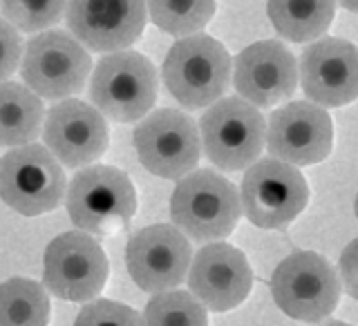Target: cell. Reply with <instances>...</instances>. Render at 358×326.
<instances>
[{"instance_id":"f1b7e54d","label":"cell","mask_w":358,"mask_h":326,"mask_svg":"<svg viewBox=\"0 0 358 326\" xmlns=\"http://www.w3.org/2000/svg\"><path fill=\"white\" fill-rule=\"evenodd\" d=\"M324 326H352V324H345V322H327V324H324Z\"/></svg>"},{"instance_id":"4fadbf2b","label":"cell","mask_w":358,"mask_h":326,"mask_svg":"<svg viewBox=\"0 0 358 326\" xmlns=\"http://www.w3.org/2000/svg\"><path fill=\"white\" fill-rule=\"evenodd\" d=\"M334 123L327 110L311 101H291L273 110L266 126L264 148L289 165H313L329 156Z\"/></svg>"},{"instance_id":"83f0119b","label":"cell","mask_w":358,"mask_h":326,"mask_svg":"<svg viewBox=\"0 0 358 326\" xmlns=\"http://www.w3.org/2000/svg\"><path fill=\"white\" fill-rule=\"evenodd\" d=\"M338 3H341L347 11H354V14H358V0H338Z\"/></svg>"},{"instance_id":"8992f818","label":"cell","mask_w":358,"mask_h":326,"mask_svg":"<svg viewBox=\"0 0 358 326\" xmlns=\"http://www.w3.org/2000/svg\"><path fill=\"white\" fill-rule=\"evenodd\" d=\"M65 208L83 232H110L128 226L137 212V190L130 177L112 165H87L65 190Z\"/></svg>"},{"instance_id":"9c48e42d","label":"cell","mask_w":358,"mask_h":326,"mask_svg":"<svg viewBox=\"0 0 358 326\" xmlns=\"http://www.w3.org/2000/svg\"><path fill=\"white\" fill-rule=\"evenodd\" d=\"M244 217L264 230L285 228L309 204V184L296 165L273 156L246 168L240 190Z\"/></svg>"},{"instance_id":"f546056e","label":"cell","mask_w":358,"mask_h":326,"mask_svg":"<svg viewBox=\"0 0 358 326\" xmlns=\"http://www.w3.org/2000/svg\"><path fill=\"white\" fill-rule=\"evenodd\" d=\"M354 212H356V219H358V193H356V201H354Z\"/></svg>"},{"instance_id":"3957f363","label":"cell","mask_w":358,"mask_h":326,"mask_svg":"<svg viewBox=\"0 0 358 326\" xmlns=\"http://www.w3.org/2000/svg\"><path fill=\"white\" fill-rule=\"evenodd\" d=\"M159 74L139 52L121 50L101 56L90 81V98L103 117L117 123L143 119L157 103Z\"/></svg>"},{"instance_id":"7402d4cb","label":"cell","mask_w":358,"mask_h":326,"mask_svg":"<svg viewBox=\"0 0 358 326\" xmlns=\"http://www.w3.org/2000/svg\"><path fill=\"white\" fill-rule=\"evenodd\" d=\"M145 9L162 31L184 38L208 25L215 16V0H145Z\"/></svg>"},{"instance_id":"d4e9b609","label":"cell","mask_w":358,"mask_h":326,"mask_svg":"<svg viewBox=\"0 0 358 326\" xmlns=\"http://www.w3.org/2000/svg\"><path fill=\"white\" fill-rule=\"evenodd\" d=\"M74 326H143L134 309L115 299H92L78 311Z\"/></svg>"},{"instance_id":"603a6c76","label":"cell","mask_w":358,"mask_h":326,"mask_svg":"<svg viewBox=\"0 0 358 326\" xmlns=\"http://www.w3.org/2000/svg\"><path fill=\"white\" fill-rule=\"evenodd\" d=\"M143 326H208V313L188 290L155 293L145 304Z\"/></svg>"},{"instance_id":"d6986e66","label":"cell","mask_w":358,"mask_h":326,"mask_svg":"<svg viewBox=\"0 0 358 326\" xmlns=\"http://www.w3.org/2000/svg\"><path fill=\"white\" fill-rule=\"evenodd\" d=\"M45 108L29 87L0 83V148H20L36 143L43 132Z\"/></svg>"},{"instance_id":"44dd1931","label":"cell","mask_w":358,"mask_h":326,"mask_svg":"<svg viewBox=\"0 0 358 326\" xmlns=\"http://www.w3.org/2000/svg\"><path fill=\"white\" fill-rule=\"evenodd\" d=\"M50 295L43 284L11 277L0 284V326H48Z\"/></svg>"},{"instance_id":"7c38bea8","label":"cell","mask_w":358,"mask_h":326,"mask_svg":"<svg viewBox=\"0 0 358 326\" xmlns=\"http://www.w3.org/2000/svg\"><path fill=\"white\" fill-rule=\"evenodd\" d=\"M190 262V242L173 223L145 226L134 232L126 246V266L132 282L152 295L182 284Z\"/></svg>"},{"instance_id":"5b68a950","label":"cell","mask_w":358,"mask_h":326,"mask_svg":"<svg viewBox=\"0 0 358 326\" xmlns=\"http://www.w3.org/2000/svg\"><path fill=\"white\" fill-rule=\"evenodd\" d=\"M338 271L313 251H296L278 264L271 275L275 306L298 322H322L338 306Z\"/></svg>"},{"instance_id":"8fae6325","label":"cell","mask_w":358,"mask_h":326,"mask_svg":"<svg viewBox=\"0 0 358 326\" xmlns=\"http://www.w3.org/2000/svg\"><path fill=\"white\" fill-rule=\"evenodd\" d=\"M141 165L159 179H182L201 156L199 128L186 112L162 108L148 112L132 132Z\"/></svg>"},{"instance_id":"ffe728a7","label":"cell","mask_w":358,"mask_h":326,"mask_svg":"<svg viewBox=\"0 0 358 326\" xmlns=\"http://www.w3.org/2000/svg\"><path fill=\"white\" fill-rule=\"evenodd\" d=\"M273 29L291 43L322 38L336 16V0H266Z\"/></svg>"},{"instance_id":"484cf974","label":"cell","mask_w":358,"mask_h":326,"mask_svg":"<svg viewBox=\"0 0 358 326\" xmlns=\"http://www.w3.org/2000/svg\"><path fill=\"white\" fill-rule=\"evenodd\" d=\"M20 56H22V43L18 29L0 16V83H5L16 72Z\"/></svg>"},{"instance_id":"9a60e30c","label":"cell","mask_w":358,"mask_h":326,"mask_svg":"<svg viewBox=\"0 0 358 326\" xmlns=\"http://www.w3.org/2000/svg\"><path fill=\"white\" fill-rule=\"evenodd\" d=\"M67 27L92 52H121L134 45L145 29V0H67Z\"/></svg>"},{"instance_id":"e0dca14e","label":"cell","mask_w":358,"mask_h":326,"mask_svg":"<svg viewBox=\"0 0 358 326\" xmlns=\"http://www.w3.org/2000/svg\"><path fill=\"white\" fill-rule=\"evenodd\" d=\"M300 85L320 108H341L358 98V47L350 40L324 36L300 56Z\"/></svg>"},{"instance_id":"52a82bcc","label":"cell","mask_w":358,"mask_h":326,"mask_svg":"<svg viewBox=\"0 0 358 326\" xmlns=\"http://www.w3.org/2000/svg\"><path fill=\"white\" fill-rule=\"evenodd\" d=\"M65 190L63 165L45 145H20L0 156V199L18 215L38 217L56 210Z\"/></svg>"},{"instance_id":"4316f807","label":"cell","mask_w":358,"mask_h":326,"mask_svg":"<svg viewBox=\"0 0 358 326\" xmlns=\"http://www.w3.org/2000/svg\"><path fill=\"white\" fill-rule=\"evenodd\" d=\"M341 288L358 302V237L345 246L338 260Z\"/></svg>"},{"instance_id":"6da1fadb","label":"cell","mask_w":358,"mask_h":326,"mask_svg":"<svg viewBox=\"0 0 358 326\" xmlns=\"http://www.w3.org/2000/svg\"><path fill=\"white\" fill-rule=\"evenodd\" d=\"M175 228L199 244L229 237L242 217L240 193L215 170H193L177 181L171 197Z\"/></svg>"},{"instance_id":"2e32d148","label":"cell","mask_w":358,"mask_h":326,"mask_svg":"<svg viewBox=\"0 0 358 326\" xmlns=\"http://www.w3.org/2000/svg\"><path fill=\"white\" fill-rule=\"evenodd\" d=\"M186 277L190 293L213 313H227L240 306L253 288L249 260L227 242H210L199 249Z\"/></svg>"},{"instance_id":"7a4b0ae2","label":"cell","mask_w":358,"mask_h":326,"mask_svg":"<svg viewBox=\"0 0 358 326\" xmlns=\"http://www.w3.org/2000/svg\"><path fill=\"white\" fill-rule=\"evenodd\" d=\"M233 61L227 47L208 34L179 38L168 50L162 76L179 103L188 110H201L224 96L231 85Z\"/></svg>"},{"instance_id":"cb8c5ba5","label":"cell","mask_w":358,"mask_h":326,"mask_svg":"<svg viewBox=\"0 0 358 326\" xmlns=\"http://www.w3.org/2000/svg\"><path fill=\"white\" fill-rule=\"evenodd\" d=\"M0 9L9 25L18 31H45L61 22L67 0H0Z\"/></svg>"},{"instance_id":"ba28073f","label":"cell","mask_w":358,"mask_h":326,"mask_svg":"<svg viewBox=\"0 0 358 326\" xmlns=\"http://www.w3.org/2000/svg\"><path fill=\"white\" fill-rule=\"evenodd\" d=\"M92 74V56L72 34L48 29L27 40L20 56V76L34 94L63 101L85 87Z\"/></svg>"},{"instance_id":"5bb4252c","label":"cell","mask_w":358,"mask_h":326,"mask_svg":"<svg viewBox=\"0 0 358 326\" xmlns=\"http://www.w3.org/2000/svg\"><path fill=\"white\" fill-rule=\"evenodd\" d=\"M43 141L65 168H87L106 154L110 130L101 112L78 98H63L48 110Z\"/></svg>"},{"instance_id":"30bf717a","label":"cell","mask_w":358,"mask_h":326,"mask_svg":"<svg viewBox=\"0 0 358 326\" xmlns=\"http://www.w3.org/2000/svg\"><path fill=\"white\" fill-rule=\"evenodd\" d=\"M110 264L101 244L83 230L54 237L43 253V286L65 302H92L103 290Z\"/></svg>"},{"instance_id":"ac0fdd59","label":"cell","mask_w":358,"mask_h":326,"mask_svg":"<svg viewBox=\"0 0 358 326\" xmlns=\"http://www.w3.org/2000/svg\"><path fill=\"white\" fill-rule=\"evenodd\" d=\"M235 92L255 108H273L298 87V63L280 40H260L244 47L233 65Z\"/></svg>"},{"instance_id":"277c9868","label":"cell","mask_w":358,"mask_h":326,"mask_svg":"<svg viewBox=\"0 0 358 326\" xmlns=\"http://www.w3.org/2000/svg\"><path fill=\"white\" fill-rule=\"evenodd\" d=\"M266 121L240 96L215 101L199 121V141L206 159L224 172H238L260 159Z\"/></svg>"}]
</instances>
